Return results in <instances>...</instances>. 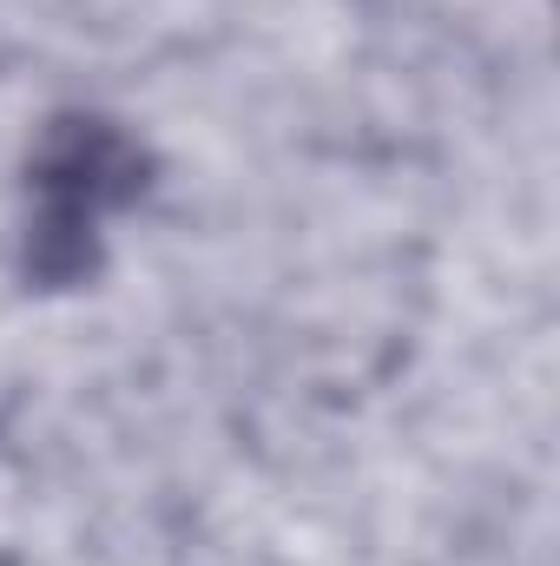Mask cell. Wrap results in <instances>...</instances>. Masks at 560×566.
Segmentation results:
<instances>
[{
	"mask_svg": "<svg viewBox=\"0 0 560 566\" xmlns=\"http://www.w3.org/2000/svg\"><path fill=\"white\" fill-rule=\"evenodd\" d=\"M133 171H139L133 145L106 126H66L46 145L40 171H33V198H40L33 258H40V271L73 277L86 264V238L106 224L113 205L133 198Z\"/></svg>",
	"mask_w": 560,
	"mask_h": 566,
	"instance_id": "1",
	"label": "cell"
}]
</instances>
